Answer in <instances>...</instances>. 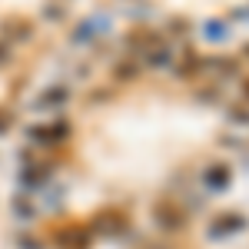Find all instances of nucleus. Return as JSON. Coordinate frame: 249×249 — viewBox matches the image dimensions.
<instances>
[{
  "label": "nucleus",
  "mask_w": 249,
  "mask_h": 249,
  "mask_svg": "<svg viewBox=\"0 0 249 249\" xmlns=\"http://www.w3.org/2000/svg\"><path fill=\"white\" fill-rule=\"evenodd\" d=\"M126 226V219H123V213H113V210H103V213H96V219H93V230L96 232H103V236H116V232Z\"/></svg>",
  "instance_id": "1"
},
{
  "label": "nucleus",
  "mask_w": 249,
  "mask_h": 249,
  "mask_svg": "<svg viewBox=\"0 0 249 249\" xmlns=\"http://www.w3.org/2000/svg\"><path fill=\"white\" fill-rule=\"evenodd\" d=\"M57 246L60 249H90V236H87V230H63L57 236Z\"/></svg>",
  "instance_id": "2"
},
{
  "label": "nucleus",
  "mask_w": 249,
  "mask_h": 249,
  "mask_svg": "<svg viewBox=\"0 0 249 249\" xmlns=\"http://www.w3.org/2000/svg\"><path fill=\"white\" fill-rule=\"evenodd\" d=\"M156 223L166 226V230H179V226H183V213H176L173 206H166V210L160 206V210H156Z\"/></svg>",
  "instance_id": "3"
},
{
  "label": "nucleus",
  "mask_w": 249,
  "mask_h": 249,
  "mask_svg": "<svg viewBox=\"0 0 249 249\" xmlns=\"http://www.w3.org/2000/svg\"><path fill=\"white\" fill-rule=\"evenodd\" d=\"M206 183H210L213 190H223V186L230 183V170H226V166H213V170L206 173Z\"/></svg>",
  "instance_id": "4"
},
{
  "label": "nucleus",
  "mask_w": 249,
  "mask_h": 249,
  "mask_svg": "<svg viewBox=\"0 0 249 249\" xmlns=\"http://www.w3.org/2000/svg\"><path fill=\"white\" fill-rule=\"evenodd\" d=\"M239 226H243V219H239V216L216 219V223H213V236H226V230H239Z\"/></svg>",
  "instance_id": "5"
}]
</instances>
